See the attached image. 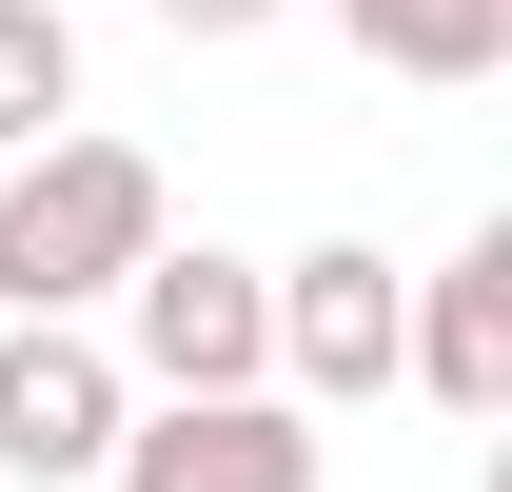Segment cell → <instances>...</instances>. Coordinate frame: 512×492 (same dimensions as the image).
Returning <instances> with one entry per match:
<instances>
[{
    "mask_svg": "<svg viewBox=\"0 0 512 492\" xmlns=\"http://www.w3.org/2000/svg\"><path fill=\"white\" fill-rule=\"evenodd\" d=\"M40 20H79V0H40Z\"/></svg>",
    "mask_w": 512,
    "mask_h": 492,
    "instance_id": "30bf717a",
    "label": "cell"
},
{
    "mask_svg": "<svg viewBox=\"0 0 512 492\" xmlns=\"http://www.w3.org/2000/svg\"><path fill=\"white\" fill-rule=\"evenodd\" d=\"M119 433H138V394H119L99 335H0V473L20 492H99Z\"/></svg>",
    "mask_w": 512,
    "mask_h": 492,
    "instance_id": "277c9868",
    "label": "cell"
},
{
    "mask_svg": "<svg viewBox=\"0 0 512 492\" xmlns=\"http://www.w3.org/2000/svg\"><path fill=\"white\" fill-rule=\"evenodd\" d=\"M256 276H276V394H296V414H355V394H394V335H414V276H394L375 237L256 256Z\"/></svg>",
    "mask_w": 512,
    "mask_h": 492,
    "instance_id": "3957f363",
    "label": "cell"
},
{
    "mask_svg": "<svg viewBox=\"0 0 512 492\" xmlns=\"http://www.w3.org/2000/svg\"><path fill=\"white\" fill-rule=\"evenodd\" d=\"M119 394L138 414H217V394H276V276L256 256H217V237H158L119 276Z\"/></svg>",
    "mask_w": 512,
    "mask_h": 492,
    "instance_id": "7a4b0ae2",
    "label": "cell"
},
{
    "mask_svg": "<svg viewBox=\"0 0 512 492\" xmlns=\"http://www.w3.org/2000/svg\"><path fill=\"white\" fill-rule=\"evenodd\" d=\"M138 20H158V40H276L296 0H138Z\"/></svg>",
    "mask_w": 512,
    "mask_h": 492,
    "instance_id": "9c48e42d",
    "label": "cell"
},
{
    "mask_svg": "<svg viewBox=\"0 0 512 492\" xmlns=\"http://www.w3.org/2000/svg\"><path fill=\"white\" fill-rule=\"evenodd\" d=\"M40 138H79V20L0 0V158H40Z\"/></svg>",
    "mask_w": 512,
    "mask_h": 492,
    "instance_id": "ba28073f",
    "label": "cell"
},
{
    "mask_svg": "<svg viewBox=\"0 0 512 492\" xmlns=\"http://www.w3.org/2000/svg\"><path fill=\"white\" fill-rule=\"evenodd\" d=\"M99 492H316V414H296V394H217V414H138Z\"/></svg>",
    "mask_w": 512,
    "mask_h": 492,
    "instance_id": "8992f818",
    "label": "cell"
},
{
    "mask_svg": "<svg viewBox=\"0 0 512 492\" xmlns=\"http://www.w3.org/2000/svg\"><path fill=\"white\" fill-rule=\"evenodd\" d=\"M335 40L375 79H414V99H473V79L512 60V0H335Z\"/></svg>",
    "mask_w": 512,
    "mask_h": 492,
    "instance_id": "52a82bcc",
    "label": "cell"
},
{
    "mask_svg": "<svg viewBox=\"0 0 512 492\" xmlns=\"http://www.w3.org/2000/svg\"><path fill=\"white\" fill-rule=\"evenodd\" d=\"M394 374H414L434 414H473V433L512 414V217H473V237L414 276V335H394Z\"/></svg>",
    "mask_w": 512,
    "mask_h": 492,
    "instance_id": "5b68a950",
    "label": "cell"
},
{
    "mask_svg": "<svg viewBox=\"0 0 512 492\" xmlns=\"http://www.w3.org/2000/svg\"><path fill=\"white\" fill-rule=\"evenodd\" d=\"M158 237H178V197H158L138 138L79 119V138H40V158H0V315H20V335H99Z\"/></svg>",
    "mask_w": 512,
    "mask_h": 492,
    "instance_id": "6da1fadb",
    "label": "cell"
}]
</instances>
